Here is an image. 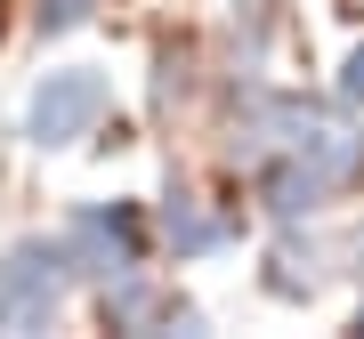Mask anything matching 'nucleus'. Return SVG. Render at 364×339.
<instances>
[{
    "label": "nucleus",
    "instance_id": "obj_1",
    "mask_svg": "<svg viewBox=\"0 0 364 339\" xmlns=\"http://www.w3.org/2000/svg\"><path fill=\"white\" fill-rule=\"evenodd\" d=\"M259 113H267V154L308 162L332 194H356L364 186V130H356V113L316 105V97H267Z\"/></svg>",
    "mask_w": 364,
    "mask_h": 339
},
{
    "label": "nucleus",
    "instance_id": "obj_2",
    "mask_svg": "<svg viewBox=\"0 0 364 339\" xmlns=\"http://www.w3.org/2000/svg\"><path fill=\"white\" fill-rule=\"evenodd\" d=\"M105 105H114V89H105L97 65H57V73H41L33 97H25V138L41 154H65V145L97 138Z\"/></svg>",
    "mask_w": 364,
    "mask_h": 339
},
{
    "label": "nucleus",
    "instance_id": "obj_3",
    "mask_svg": "<svg viewBox=\"0 0 364 339\" xmlns=\"http://www.w3.org/2000/svg\"><path fill=\"white\" fill-rule=\"evenodd\" d=\"M65 274H73V250L65 243H16L0 259V331H41L57 307H65Z\"/></svg>",
    "mask_w": 364,
    "mask_h": 339
},
{
    "label": "nucleus",
    "instance_id": "obj_4",
    "mask_svg": "<svg viewBox=\"0 0 364 339\" xmlns=\"http://www.w3.org/2000/svg\"><path fill=\"white\" fill-rule=\"evenodd\" d=\"M65 250H73L81 274L122 283V274H138V259H146V226H138V210H105V202H90V210H73Z\"/></svg>",
    "mask_w": 364,
    "mask_h": 339
},
{
    "label": "nucleus",
    "instance_id": "obj_5",
    "mask_svg": "<svg viewBox=\"0 0 364 339\" xmlns=\"http://www.w3.org/2000/svg\"><path fill=\"white\" fill-rule=\"evenodd\" d=\"M162 235H170L178 259H210V250L235 243V218L203 210V194H170V202H162Z\"/></svg>",
    "mask_w": 364,
    "mask_h": 339
},
{
    "label": "nucleus",
    "instance_id": "obj_6",
    "mask_svg": "<svg viewBox=\"0 0 364 339\" xmlns=\"http://www.w3.org/2000/svg\"><path fill=\"white\" fill-rule=\"evenodd\" d=\"M267 291H275V299H316V291H324V250L284 235L275 259H267Z\"/></svg>",
    "mask_w": 364,
    "mask_h": 339
},
{
    "label": "nucleus",
    "instance_id": "obj_7",
    "mask_svg": "<svg viewBox=\"0 0 364 339\" xmlns=\"http://www.w3.org/2000/svg\"><path fill=\"white\" fill-rule=\"evenodd\" d=\"M90 9H97V0H41V33H73V25H90Z\"/></svg>",
    "mask_w": 364,
    "mask_h": 339
},
{
    "label": "nucleus",
    "instance_id": "obj_8",
    "mask_svg": "<svg viewBox=\"0 0 364 339\" xmlns=\"http://www.w3.org/2000/svg\"><path fill=\"white\" fill-rule=\"evenodd\" d=\"M340 97H348V105H364V40L348 49V65H340Z\"/></svg>",
    "mask_w": 364,
    "mask_h": 339
},
{
    "label": "nucleus",
    "instance_id": "obj_9",
    "mask_svg": "<svg viewBox=\"0 0 364 339\" xmlns=\"http://www.w3.org/2000/svg\"><path fill=\"white\" fill-rule=\"evenodd\" d=\"M356 331H364V307H356Z\"/></svg>",
    "mask_w": 364,
    "mask_h": 339
},
{
    "label": "nucleus",
    "instance_id": "obj_10",
    "mask_svg": "<svg viewBox=\"0 0 364 339\" xmlns=\"http://www.w3.org/2000/svg\"><path fill=\"white\" fill-rule=\"evenodd\" d=\"M356 250H364V235H356Z\"/></svg>",
    "mask_w": 364,
    "mask_h": 339
}]
</instances>
